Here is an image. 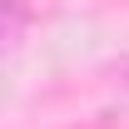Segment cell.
Returning a JSON list of instances; mask_svg holds the SVG:
<instances>
[{
	"label": "cell",
	"mask_w": 129,
	"mask_h": 129,
	"mask_svg": "<svg viewBox=\"0 0 129 129\" xmlns=\"http://www.w3.org/2000/svg\"><path fill=\"white\" fill-rule=\"evenodd\" d=\"M124 80H129V64H124Z\"/></svg>",
	"instance_id": "6da1fadb"
}]
</instances>
